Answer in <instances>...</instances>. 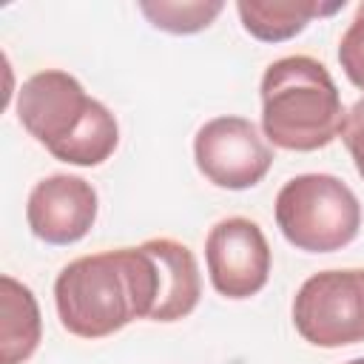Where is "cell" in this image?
<instances>
[{
	"label": "cell",
	"instance_id": "cell-1",
	"mask_svg": "<svg viewBox=\"0 0 364 364\" xmlns=\"http://www.w3.org/2000/svg\"><path fill=\"white\" fill-rule=\"evenodd\" d=\"M156 296V259L145 245L80 256L54 282L60 324L80 338H105L134 318H151Z\"/></svg>",
	"mask_w": 364,
	"mask_h": 364
},
{
	"label": "cell",
	"instance_id": "cell-2",
	"mask_svg": "<svg viewBox=\"0 0 364 364\" xmlns=\"http://www.w3.org/2000/svg\"><path fill=\"white\" fill-rule=\"evenodd\" d=\"M17 117L51 156L68 165H100L119 142L114 114L88 97L77 77L60 68L37 71L20 85Z\"/></svg>",
	"mask_w": 364,
	"mask_h": 364
},
{
	"label": "cell",
	"instance_id": "cell-3",
	"mask_svg": "<svg viewBox=\"0 0 364 364\" xmlns=\"http://www.w3.org/2000/svg\"><path fill=\"white\" fill-rule=\"evenodd\" d=\"M344 125L338 88L316 57L290 54L267 65L262 77V128L284 151H318Z\"/></svg>",
	"mask_w": 364,
	"mask_h": 364
},
{
	"label": "cell",
	"instance_id": "cell-4",
	"mask_svg": "<svg viewBox=\"0 0 364 364\" xmlns=\"http://www.w3.org/2000/svg\"><path fill=\"white\" fill-rule=\"evenodd\" d=\"M276 225L299 250L333 253L358 236L361 205L338 176L301 173L282 185L276 196Z\"/></svg>",
	"mask_w": 364,
	"mask_h": 364
},
{
	"label": "cell",
	"instance_id": "cell-5",
	"mask_svg": "<svg viewBox=\"0 0 364 364\" xmlns=\"http://www.w3.org/2000/svg\"><path fill=\"white\" fill-rule=\"evenodd\" d=\"M293 324L316 347L364 341V267L313 273L293 299Z\"/></svg>",
	"mask_w": 364,
	"mask_h": 364
},
{
	"label": "cell",
	"instance_id": "cell-6",
	"mask_svg": "<svg viewBox=\"0 0 364 364\" xmlns=\"http://www.w3.org/2000/svg\"><path fill=\"white\" fill-rule=\"evenodd\" d=\"M193 159L216 188L245 191L264 179L273 151L250 119L213 117L193 136Z\"/></svg>",
	"mask_w": 364,
	"mask_h": 364
},
{
	"label": "cell",
	"instance_id": "cell-7",
	"mask_svg": "<svg viewBox=\"0 0 364 364\" xmlns=\"http://www.w3.org/2000/svg\"><path fill=\"white\" fill-rule=\"evenodd\" d=\"M205 262L216 293L225 299H250L267 284L270 245L253 219L228 216L210 228Z\"/></svg>",
	"mask_w": 364,
	"mask_h": 364
},
{
	"label": "cell",
	"instance_id": "cell-8",
	"mask_svg": "<svg viewBox=\"0 0 364 364\" xmlns=\"http://www.w3.org/2000/svg\"><path fill=\"white\" fill-rule=\"evenodd\" d=\"M26 219L37 239L48 245H74L97 219V191L82 176L51 173L31 188Z\"/></svg>",
	"mask_w": 364,
	"mask_h": 364
},
{
	"label": "cell",
	"instance_id": "cell-9",
	"mask_svg": "<svg viewBox=\"0 0 364 364\" xmlns=\"http://www.w3.org/2000/svg\"><path fill=\"white\" fill-rule=\"evenodd\" d=\"M142 245L156 259V279H159V296L151 321H179L191 316L202 296L199 264L191 247L168 236H156Z\"/></svg>",
	"mask_w": 364,
	"mask_h": 364
},
{
	"label": "cell",
	"instance_id": "cell-10",
	"mask_svg": "<svg viewBox=\"0 0 364 364\" xmlns=\"http://www.w3.org/2000/svg\"><path fill=\"white\" fill-rule=\"evenodd\" d=\"M43 321L34 293L14 276H0V364H23L40 344Z\"/></svg>",
	"mask_w": 364,
	"mask_h": 364
},
{
	"label": "cell",
	"instance_id": "cell-11",
	"mask_svg": "<svg viewBox=\"0 0 364 364\" xmlns=\"http://www.w3.org/2000/svg\"><path fill=\"white\" fill-rule=\"evenodd\" d=\"M338 9H344V0L330 3V6L318 0H239L236 3L245 31L262 43L290 40L299 31H304V26L313 17L336 14Z\"/></svg>",
	"mask_w": 364,
	"mask_h": 364
},
{
	"label": "cell",
	"instance_id": "cell-12",
	"mask_svg": "<svg viewBox=\"0 0 364 364\" xmlns=\"http://www.w3.org/2000/svg\"><path fill=\"white\" fill-rule=\"evenodd\" d=\"M225 9L222 0H191V3H179V0H142L139 11L151 20L154 28L171 31V34H193L208 28L219 11Z\"/></svg>",
	"mask_w": 364,
	"mask_h": 364
},
{
	"label": "cell",
	"instance_id": "cell-13",
	"mask_svg": "<svg viewBox=\"0 0 364 364\" xmlns=\"http://www.w3.org/2000/svg\"><path fill=\"white\" fill-rule=\"evenodd\" d=\"M338 63L347 74V80L364 91V3L355 9L353 23L341 34L338 43Z\"/></svg>",
	"mask_w": 364,
	"mask_h": 364
},
{
	"label": "cell",
	"instance_id": "cell-14",
	"mask_svg": "<svg viewBox=\"0 0 364 364\" xmlns=\"http://www.w3.org/2000/svg\"><path fill=\"white\" fill-rule=\"evenodd\" d=\"M341 139L355 162L358 176L364 179V97L353 102V108L344 114V125H341Z\"/></svg>",
	"mask_w": 364,
	"mask_h": 364
},
{
	"label": "cell",
	"instance_id": "cell-15",
	"mask_svg": "<svg viewBox=\"0 0 364 364\" xmlns=\"http://www.w3.org/2000/svg\"><path fill=\"white\" fill-rule=\"evenodd\" d=\"M347 364H364V358H353V361H347Z\"/></svg>",
	"mask_w": 364,
	"mask_h": 364
}]
</instances>
